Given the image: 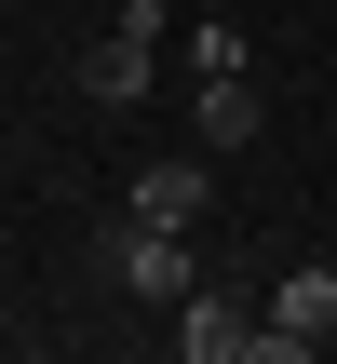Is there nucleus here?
<instances>
[{
    "label": "nucleus",
    "mask_w": 337,
    "mask_h": 364,
    "mask_svg": "<svg viewBox=\"0 0 337 364\" xmlns=\"http://www.w3.org/2000/svg\"><path fill=\"white\" fill-rule=\"evenodd\" d=\"M95 257H108V284H122V297H149V311L203 297V257H189V230H162V216H135V203L95 230Z\"/></svg>",
    "instance_id": "1"
},
{
    "label": "nucleus",
    "mask_w": 337,
    "mask_h": 364,
    "mask_svg": "<svg viewBox=\"0 0 337 364\" xmlns=\"http://www.w3.org/2000/svg\"><path fill=\"white\" fill-rule=\"evenodd\" d=\"M324 338H337V270H311V257H297V270L270 284V324H257V364H311Z\"/></svg>",
    "instance_id": "2"
},
{
    "label": "nucleus",
    "mask_w": 337,
    "mask_h": 364,
    "mask_svg": "<svg viewBox=\"0 0 337 364\" xmlns=\"http://www.w3.org/2000/svg\"><path fill=\"white\" fill-rule=\"evenodd\" d=\"M149 68H162V27L108 14V41L81 54V95H95V108H135V95H149Z\"/></svg>",
    "instance_id": "3"
},
{
    "label": "nucleus",
    "mask_w": 337,
    "mask_h": 364,
    "mask_svg": "<svg viewBox=\"0 0 337 364\" xmlns=\"http://www.w3.org/2000/svg\"><path fill=\"white\" fill-rule=\"evenodd\" d=\"M176 351L189 364H257V311L230 284H203V297H176Z\"/></svg>",
    "instance_id": "4"
},
{
    "label": "nucleus",
    "mask_w": 337,
    "mask_h": 364,
    "mask_svg": "<svg viewBox=\"0 0 337 364\" xmlns=\"http://www.w3.org/2000/svg\"><path fill=\"white\" fill-rule=\"evenodd\" d=\"M122 203H135V216H162V230H203V216H216V162H149Z\"/></svg>",
    "instance_id": "5"
},
{
    "label": "nucleus",
    "mask_w": 337,
    "mask_h": 364,
    "mask_svg": "<svg viewBox=\"0 0 337 364\" xmlns=\"http://www.w3.org/2000/svg\"><path fill=\"white\" fill-rule=\"evenodd\" d=\"M189 122H203V149H243L270 108H257V81H203V108H189Z\"/></svg>",
    "instance_id": "6"
},
{
    "label": "nucleus",
    "mask_w": 337,
    "mask_h": 364,
    "mask_svg": "<svg viewBox=\"0 0 337 364\" xmlns=\"http://www.w3.org/2000/svg\"><path fill=\"white\" fill-rule=\"evenodd\" d=\"M189 81H243V27H230V14L189 27Z\"/></svg>",
    "instance_id": "7"
},
{
    "label": "nucleus",
    "mask_w": 337,
    "mask_h": 364,
    "mask_svg": "<svg viewBox=\"0 0 337 364\" xmlns=\"http://www.w3.org/2000/svg\"><path fill=\"white\" fill-rule=\"evenodd\" d=\"M108 14H135V27H162V0H108Z\"/></svg>",
    "instance_id": "8"
},
{
    "label": "nucleus",
    "mask_w": 337,
    "mask_h": 364,
    "mask_svg": "<svg viewBox=\"0 0 337 364\" xmlns=\"http://www.w3.org/2000/svg\"><path fill=\"white\" fill-rule=\"evenodd\" d=\"M162 14H176V0H162Z\"/></svg>",
    "instance_id": "9"
}]
</instances>
